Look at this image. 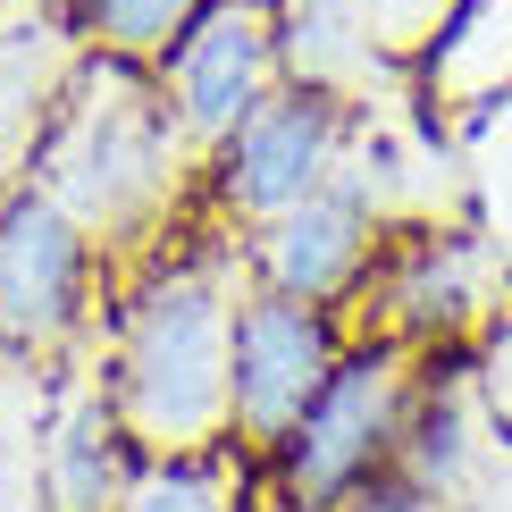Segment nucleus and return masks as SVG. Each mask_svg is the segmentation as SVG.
Wrapping results in <instances>:
<instances>
[{"label": "nucleus", "instance_id": "obj_1", "mask_svg": "<svg viewBox=\"0 0 512 512\" xmlns=\"http://www.w3.org/2000/svg\"><path fill=\"white\" fill-rule=\"evenodd\" d=\"M244 294V236L227 227H194V236L160 244L118 286L110 319H101V387L143 462L227 454V361H236Z\"/></svg>", "mask_w": 512, "mask_h": 512}, {"label": "nucleus", "instance_id": "obj_2", "mask_svg": "<svg viewBox=\"0 0 512 512\" xmlns=\"http://www.w3.org/2000/svg\"><path fill=\"white\" fill-rule=\"evenodd\" d=\"M202 168L210 160H202V143L185 135L160 68L84 51L68 93H59V110H51V126H42V143H34L26 177L68 210L110 261L118 252L152 261L160 244L194 236L185 202L202 194Z\"/></svg>", "mask_w": 512, "mask_h": 512}, {"label": "nucleus", "instance_id": "obj_3", "mask_svg": "<svg viewBox=\"0 0 512 512\" xmlns=\"http://www.w3.org/2000/svg\"><path fill=\"white\" fill-rule=\"evenodd\" d=\"M429 370H437V353H420V345L353 336V353L336 361L328 395H319L303 412V429L261 462V479L294 512H336L353 487L387 479L395 471V445H403V420H412Z\"/></svg>", "mask_w": 512, "mask_h": 512}, {"label": "nucleus", "instance_id": "obj_4", "mask_svg": "<svg viewBox=\"0 0 512 512\" xmlns=\"http://www.w3.org/2000/svg\"><path fill=\"white\" fill-rule=\"evenodd\" d=\"M101 286H110V252L34 177L0 185V353L34 361V370L76 361L110 319Z\"/></svg>", "mask_w": 512, "mask_h": 512}, {"label": "nucleus", "instance_id": "obj_5", "mask_svg": "<svg viewBox=\"0 0 512 512\" xmlns=\"http://www.w3.org/2000/svg\"><path fill=\"white\" fill-rule=\"evenodd\" d=\"M353 143H361L353 101L286 76L261 110L210 152V168H202L210 227H227V236H261L269 219H286L294 202H311L319 185L353 160Z\"/></svg>", "mask_w": 512, "mask_h": 512}, {"label": "nucleus", "instance_id": "obj_6", "mask_svg": "<svg viewBox=\"0 0 512 512\" xmlns=\"http://www.w3.org/2000/svg\"><path fill=\"white\" fill-rule=\"evenodd\" d=\"M504 319L496 303V252L479 244V227H395L378 252L370 286L345 303V336H395L420 353H471Z\"/></svg>", "mask_w": 512, "mask_h": 512}, {"label": "nucleus", "instance_id": "obj_7", "mask_svg": "<svg viewBox=\"0 0 512 512\" xmlns=\"http://www.w3.org/2000/svg\"><path fill=\"white\" fill-rule=\"evenodd\" d=\"M345 353H353L345 311L286 303V294L252 286L236 311V361H227V445L244 462H269L303 429V412L328 395Z\"/></svg>", "mask_w": 512, "mask_h": 512}, {"label": "nucleus", "instance_id": "obj_8", "mask_svg": "<svg viewBox=\"0 0 512 512\" xmlns=\"http://www.w3.org/2000/svg\"><path fill=\"white\" fill-rule=\"evenodd\" d=\"M387 236H395V219H387V177H378V168L361 160V143H353V160L336 168L311 202H294L286 219H269L261 236H244V269H252V286L286 294V303L345 311L353 294L370 286Z\"/></svg>", "mask_w": 512, "mask_h": 512}, {"label": "nucleus", "instance_id": "obj_9", "mask_svg": "<svg viewBox=\"0 0 512 512\" xmlns=\"http://www.w3.org/2000/svg\"><path fill=\"white\" fill-rule=\"evenodd\" d=\"M160 84H168V101H177L185 135H194L202 160H210L277 84H286L277 0H202V17L177 34V51L160 59Z\"/></svg>", "mask_w": 512, "mask_h": 512}, {"label": "nucleus", "instance_id": "obj_10", "mask_svg": "<svg viewBox=\"0 0 512 512\" xmlns=\"http://www.w3.org/2000/svg\"><path fill=\"white\" fill-rule=\"evenodd\" d=\"M504 471H512V445L496 437V420H487V403L471 387V353H437L429 387H420L412 420H403L395 479L420 487L445 512H487Z\"/></svg>", "mask_w": 512, "mask_h": 512}, {"label": "nucleus", "instance_id": "obj_11", "mask_svg": "<svg viewBox=\"0 0 512 512\" xmlns=\"http://www.w3.org/2000/svg\"><path fill=\"white\" fill-rule=\"evenodd\" d=\"M135 471H143V454L126 437L101 370H68L59 387H42V420H34L42 512H118Z\"/></svg>", "mask_w": 512, "mask_h": 512}, {"label": "nucleus", "instance_id": "obj_12", "mask_svg": "<svg viewBox=\"0 0 512 512\" xmlns=\"http://www.w3.org/2000/svg\"><path fill=\"white\" fill-rule=\"evenodd\" d=\"M252 479H261V462H244L236 445L227 454H185V462H143L118 512H244Z\"/></svg>", "mask_w": 512, "mask_h": 512}, {"label": "nucleus", "instance_id": "obj_13", "mask_svg": "<svg viewBox=\"0 0 512 512\" xmlns=\"http://www.w3.org/2000/svg\"><path fill=\"white\" fill-rule=\"evenodd\" d=\"M202 17V0H76V26L84 51H110V59H143L160 68L177 51V34Z\"/></svg>", "mask_w": 512, "mask_h": 512}, {"label": "nucleus", "instance_id": "obj_14", "mask_svg": "<svg viewBox=\"0 0 512 512\" xmlns=\"http://www.w3.org/2000/svg\"><path fill=\"white\" fill-rule=\"evenodd\" d=\"M370 9V51L378 68H412V59H429L454 42V26L471 17V0H361Z\"/></svg>", "mask_w": 512, "mask_h": 512}, {"label": "nucleus", "instance_id": "obj_15", "mask_svg": "<svg viewBox=\"0 0 512 512\" xmlns=\"http://www.w3.org/2000/svg\"><path fill=\"white\" fill-rule=\"evenodd\" d=\"M9 412H17V370L0 378V512H42V487H34V420H42V403H34L26 437H9Z\"/></svg>", "mask_w": 512, "mask_h": 512}, {"label": "nucleus", "instance_id": "obj_16", "mask_svg": "<svg viewBox=\"0 0 512 512\" xmlns=\"http://www.w3.org/2000/svg\"><path fill=\"white\" fill-rule=\"evenodd\" d=\"M471 387H479V403H487V420H496V437L512 445V311L471 345Z\"/></svg>", "mask_w": 512, "mask_h": 512}, {"label": "nucleus", "instance_id": "obj_17", "mask_svg": "<svg viewBox=\"0 0 512 512\" xmlns=\"http://www.w3.org/2000/svg\"><path fill=\"white\" fill-rule=\"evenodd\" d=\"M336 512H445V504H429V496H420V487H403V479L387 471V479H370V487H353V496L336 504Z\"/></svg>", "mask_w": 512, "mask_h": 512}, {"label": "nucleus", "instance_id": "obj_18", "mask_svg": "<svg viewBox=\"0 0 512 512\" xmlns=\"http://www.w3.org/2000/svg\"><path fill=\"white\" fill-rule=\"evenodd\" d=\"M244 512H294V504H286V496H277V487H269V479H252V496H244Z\"/></svg>", "mask_w": 512, "mask_h": 512}, {"label": "nucleus", "instance_id": "obj_19", "mask_svg": "<svg viewBox=\"0 0 512 512\" xmlns=\"http://www.w3.org/2000/svg\"><path fill=\"white\" fill-rule=\"evenodd\" d=\"M0 361H9V353H0ZM0 378H9V370H0Z\"/></svg>", "mask_w": 512, "mask_h": 512}, {"label": "nucleus", "instance_id": "obj_20", "mask_svg": "<svg viewBox=\"0 0 512 512\" xmlns=\"http://www.w3.org/2000/svg\"><path fill=\"white\" fill-rule=\"evenodd\" d=\"M0 9H9V0H0Z\"/></svg>", "mask_w": 512, "mask_h": 512}]
</instances>
